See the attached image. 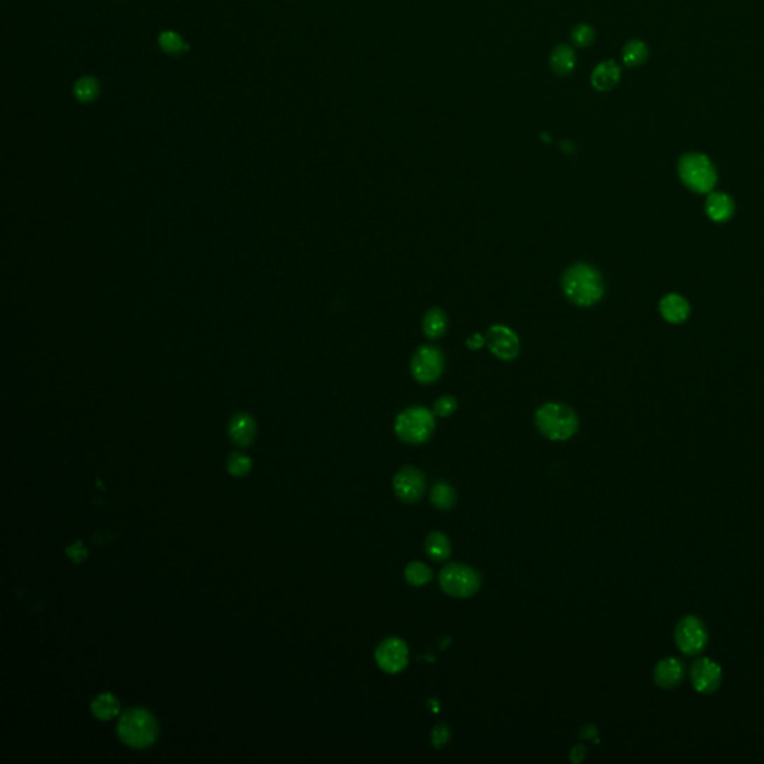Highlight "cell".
Returning <instances> with one entry per match:
<instances>
[{"label":"cell","mask_w":764,"mask_h":764,"mask_svg":"<svg viewBox=\"0 0 764 764\" xmlns=\"http://www.w3.org/2000/svg\"><path fill=\"white\" fill-rule=\"evenodd\" d=\"M85 554H87L85 548H84L81 542H78L76 545L72 546V548H69V555L74 558L75 562H81L83 558L85 557Z\"/></svg>","instance_id":"d6a6232c"},{"label":"cell","mask_w":764,"mask_h":764,"mask_svg":"<svg viewBox=\"0 0 764 764\" xmlns=\"http://www.w3.org/2000/svg\"><path fill=\"white\" fill-rule=\"evenodd\" d=\"M704 209L712 221L724 223L732 218V215L735 212V203L732 197L725 195V193L716 191V193H711L708 199H706Z\"/></svg>","instance_id":"2e32d148"},{"label":"cell","mask_w":764,"mask_h":764,"mask_svg":"<svg viewBox=\"0 0 764 764\" xmlns=\"http://www.w3.org/2000/svg\"><path fill=\"white\" fill-rule=\"evenodd\" d=\"M678 172L681 181L694 193H711L716 184V170L711 158L700 153H688L679 158Z\"/></svg>","instance_id":"3957f363"},{"label":"cell","mask_w":764,"mask_h":764,"mask_svg":"<svg viewBox=\"0 0 764 764\" xmlns=\"http://www.w3.org/2000/svg\"><path fill=\"white\" fill-rule=\"evenodd\" d=\"M251 469V460L242 454H233L229 460V471L235 476H244Z\"/></svg>","instance_id":"f1b7e54d"},{"label":"cell","mask_w":764,"mask_h":764,"mask_svg":"<svg viewBox=\"0 0 764 764\" xmlns=\"http://www.w3.org/2000/svg\"><path fill=\"white\" fill-rule=\"evenodd\" d=\"M550 64L554 74L566 76L572 74L576 67V54L567 45H558L551 53Z\"/></svg>","instance_id":"e0dca14e"},{"label":"cell","mask_w":764,"mask_h":764,"mask_svg":"<svg viewBox=\"0 0 764 764\" xmlns=\"http://www.w3.org/2000/svg\"><path fill=\"white\" fill-rule=\"evenodd\" d=\"M621 79L620 66L613 60L602 62L591 74V85L597 91H609L618 85Z\"/></svg>","instance_id":"5bb4252c"},{"label":"cell","mask_w":764,"mask_h":764,"mask_svg":"<svg viewBox=\"0 0 764 764\" xmlns=\"http://www.w3.org/2000/svg\"><path fill=\"white\" fill-rule=\"evenodd\" d=\"M562 287L566 298L581 307L596 305L604 294V284L600 272L588 263L570 266L564 272Z\"/></svg>","instance_id":"6da1fadb"},{"label":"cell","mask_w":764,"mask_h":764,"mask_svg":"<svg viewBox=\"0 0 764 764\" xmlns=\"http://www.w3.org/2000/svg\"><path fill=\"white\" fill-rule=\"evenodd\" d=\"M484 344H487V340L480 333H475L469 339H467V347H469L471 349H481L484 347Z\"/></svg>","instance_id":"4dcf8cb0"},{"label":"cell","mask_w":764,"mask_h":764,"mask_svg":"<svg viewBox=\"0 0 764 764\" xmlns=\"http://www.w3.org/2000/svg\"><path fill=\"white\" fill-rule=\"evenodd\" d=\"M654 682L661 688H675L686 676V665L676 657L660 660L654 667Z\"/></svg>","instance_id":"4fadbf2b"},{"label":"cell","mask_w":764,"mask_h":764,"mask_svg":"<svg viewBox=\"0 0 764 764\" xmlns=\"http://www.w3.org/2000/svg\"><path fill=\"white\" fill-rule=\"evenodd\" d=\"M447 327H448L447 314H445L442 310H438V307H433V310H430L423 318V332L429 339L440 338L445 332H447Z\"/></svg>","instance_id":"ffe728a7"},{"label":"cell","mask_w":764,"mask_h":764,"mask_svg":"<svg viewBox=\"0 0 764 764\" xmlns=\"http://www.w3.org/2000/svg\"><path fill=\"white\" fill-rule=\"evenodd\" d=\"M157 42L162 51L169 55H182L190 48V45L184 41V38L175 30H163L158 35Z\"/></svg>","instance_id":"7402d4cb"},{"label":"cell","mask_w":764,"mask_h":764,"mask_svg":"<svg viewBox=\"0 0 764 764\" xmlns=\"http://www.w3.org/2000/svg\"><path fill=\"white\" fill-rule=\"evenodd\" d=\"M229 431H230V438L233 439L235 443L246 447V445L251 443V440H253L254 438V433H256L254 421L245 414L236 415L232 419Z\"/></svg>","instance_id":"d6986e66"},{"label":"cell","mask_w":764,"mask_h":764,"mask_svg":"<svg viewBox=\"0 0 764 764\" xmlns=\"http://www.w3.org/2000/svg\"><path fill=\"white\" fill-rule=\"evenodd\" d=\"M585 752H587L585 746H583V745H575V746L572 748V751H570V760H572L574 763L578 764V763H581V761H583V760L585 758Z\"/></svg>","instance_id":"1f68e13d"},{"label":"cell","mask_w":764,"mask_h":764,"mask_svg":"<svg viewBox=\"0 0 764 764\" xmlns=\"http://www.w3.org/2000/svg\"><path fill=\"white\" fill-rule=\"evenodd\" d=\"M534 424L545 438L562 442L578 431L579 418L575 410L564 403H545L536 410Z\"/></svg>","instance_id":"7a4b0ae2"},{"label":"cell","mask_w":764,"mask_h":764,"mask_svg":"<svg viewBox=\"0 0 764 764\" xmlns=\"http://www.w3.org/2000/svg\"><path fill=\"white\" fill-rule=\"evenodd\" d=\"M691 686L700 694H714L721 687L723 669L708 657H699L694 660L690 670Z\"/></svg>","instance_id":"30bf717a"},{"label":"cell","mask_w":764,"mask_h":764,"mask_svg":"<svg viewBox=\"0 0 764 764\" xmlns=\"http://www.w3.org/2000/svg\"><path fill=\"white\" fill-rule=\"evenodd\" d=\"M690 305L679 294H667L660 302V312L672 324L683 323L690 317Z\"/></svg>","instance_id":"9a60e30c"},{"label":"cell","mask_w":764,"mask_h":764,"mask_svg":"<svg viewBox=\"0 0 764 764\" xmlns=\"http://www.w3.org/2000/svg\"><path fill=\"white\" fill-rule=\"evenodd\" d=\"M709 633L702 618L695 615H687L676 624L675 644L682 654L695 657L708 645Z\"/></svg>","instance_id":"52a82bcc"},{"label":"cell","mask_w":764,"mask_h":764,"mask_svg":"<svg viewBox=\"0 0 764 764\" xmlns=\"http://www.w3.org/2000/svg\"><path fill=\"white\" fill-rule=\"evenodd\" d=\"M492 354L500 360H514L520 354V339L514 330L506 326H493L485 336Z\"/></svg>","instance_id":"7c38bea8"},{"label":"cell","mask_w":764,"mask_h":764,"mask_svg":"<svg viewBox=\"0 0 764 764\" xmlns=\"http://www.w3.org/2000/svg\"><path fill=\"white\" fill-rule=\"evenodd\" d=\"M120 704L116 697H112L111 694L99 695V697L93 702V712L100 720H109V718L116 716L118 714Z\"/></svg>","instance_id":"484cf974"},{"label":"cell","mask_w":764,"mask_h":764,"mask_svg":"<svg viewBox=\"0 0 764 764\" xmlns=\"http://www.w3.org/2000/svg\"><path fill=\"white\" fill-rule=\"evenodd\" d=\"M118 733L127 745L145 748L155 740L157 724L151 714L142 709H134L123 715L118 724Z\"/></svg>","instance_id":"8992f818"},{"label":"cell","mask_w":764,"mask_h":764,"mask_svg":"<svg viewBox=\"0 0 764 764\" xmlns=\"http://www.w3.org/2000/svg\"><path fill=\"white\" fill-rule=\"evenodd\" d=\"M405 579L408 581V584L414 585V587H421V585H426L429 584L430 581L433 579V572L430 570L429 566H426L424 563L421 562H412L409 563L405 569Z\"/></svg>","instance_id":"d4e9b609"},{"label":"cell","mask_w":764,"mask_h":764,"mask_svg":"<svg viewBox=\"0 0 764 764\" xmlns=\"http://www.w3.org/2000/svg\"><path fill=\"white\" fill-rule=\"evenodd\" d=\"M438 581L445 595L455 599H467L478 592L482 579L480 572L471 566L450 563L440 570Z\"/></svg>","instance_id":"5b68a950"},{"label":"cell","mask_w":764,"mask_h":764,"mask_svg":"<svg viewBox=\"0 0 764 764\" xmlns=\"http://www.w3.org/2000/svg\"><path fill=\"white\" fill-rule=\"evenodd\" d=\"M74 96L78 102L83 104H91L100 95V83L96 76H81L74 85Z\"/></svg>","instance_id":"44dd1931"},{"label":"cell","mask_w":764,"mask_h":764,"mask_svg":"<svg viewBox=\"0 0 764 764\" xmlns=\"http://www.w3.org/2000/svg\"><path fill=\"white\" fill-rule=\"evenodd\" d=\"M396 496L405 503H415L424 494L426 475L412 466H406L393 478Z\"/></svg>","instance_id":"8fae6325"},{"label":"cell","mask_w":764,"mask_h":764,"mask_svg":"<svg viewBox=\"0 0 764 764\" xmlns=\"http://www.w3.org/2000/svg\"><path fill=\"white\" fill-rule=\"evenodd\" d=\"M457 401H455V397L452 396H442L439 397L438 401L435 402V406H433V414L438 415V417H450L452 415L455 410H457Z\"/></svg>","instance_id":"83f0119b"},{"label":"cell","mask_w":764,"mask_h":764,"mask_svg":"<svg viewBox=\"0 0 764 764\" xmlns=\"http://www.w3.org/2000/svg\"><path fill=\"white\" fill-rule=\"evenodd\" d=\"M595 38H596L595 29H592L588 25H585V22H583V25H578L572 30V42L576 45L578 48H588L590 45L595 42Z\"/></svg>","instance_id":"4316f807"},{"label":"cell","mask_w":764,"mask_h":764,"mask_svg":"<svg viewBox=\"0 0 764 764\" xmlns=\"http://www.w3.org/2000/svg\"><path fill=\"white\" fill-rule=\"evenodd\" d=\"M648 55L649 51L646 43L639 39H633L625 43L623 50V62L627 67H637L648 60Z\"/></svg>","instance_id":"603a6c76"},{"label":"cell","mask_w":764,"mask_h":764,"mask_svg":"<svg viewBox=\"0 0 764 764\" xmlns=\"http://www.w3.org/2000/svg\"><path fill=\"white\" fill-rule=\"evenodd\" d=\"M424 550L431 560L445 562L451 555V542L443 533L431 532L424 541Z\"/></svg>","instance_id":"ac0fdd59"},{"label":"cell","mask_w":764,"mask_h":764,"mask_svg":"<svg viewBox=\"0 0 764 764\" xmlns=\"http://www.w3.org/2000/svg\"><path fill=\"white\" fill-rule=\"evenodd\" d=\"M596 736H597L596 725H587L581 730V737L583 739H591V737L596 739Z\"/></svg>","instance_id":"836d02e7"},{"label":"cell","mask_w":764,"mask_h":764,"mask_svg":"<svg viewBox=\"0 0 764 764\" xmlns=\"http://www.w3.org/2000/svg\"><path fill=\"white\" fill-rule=\"evenodd\" d=\"M450 740V727L445 723L435 725L431 732V742L436 748H442Z\"/></svg>","instance_id":"f546056e"},{"label":"cell","mask_w":764,"mask_h":764,"mask_svg":"<svg viewBox=\"0 0 764 764\" xmlns=\"http://www.w3.org/2000/svg\"><path fill=\"white\" fill-rule=\"evenodd\" d=\"M375 660L385 674H398L405 670L409 661V649L405 641L398 637H389L382 641L375 651Z\"/></svg>","instance_id":"9c48e42d"},{"label":"cell","mask_w":764,"mask_h":764,"mask_svg":"<svg viewBox=\"0 0 764 764\" xmlns=\"http://www.w3.org/2000/svg\"><path fill=\"white\" fill-rule=\"evenodd\" d=\"M430 500L433 506H436L438 509H451L455 501H457V494H455L454 488L445 482H439L436 484L435 487H433L431 489V494H430Z\"/></svg>","instance_id":"cb8c5ba5"},{"label":"cell","mask_w":764,"mask_h":764,"mask_svg":"<svg viewBox=\"0 0 764 764\" xmlns=\"http://www.w3.org/2000/svg\"><path fill=\"white\" fill-rule=\"evenodd\" d=\"M410 372L421 384H431L440 378L443 372V356L435 347H421L410 361Z\"/></svg>","instance_id":"ba28073f"},{"label":"cell","mask_w":764,"mask_h":764,"mask_svg":"<svg viewBox=\"0 0 764 764\" xmlns=\"http://www.w3.org/2000/svg\"><path fill=\"white\" fill-rule=\"evenodd\" d=\"M435 430V414L429 409L414 406L398 414L394 423L397 438L409 445H419L430 439Z\"/></svg>","instance_id":"277c9868"}]
</instances>
